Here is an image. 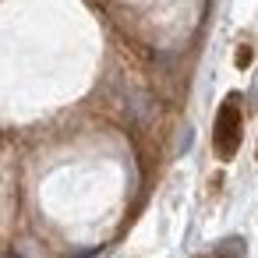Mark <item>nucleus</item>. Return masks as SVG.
Instances as JSON below:
<instances>
[{
  "label": "nucleus",
  "instance_id": "nucleus-1",
  "mask_svg": "<svg viewBox=\"0 0 258 258\" xmlns=\"http://www.w3.org/2000/svg\"><path fill=\"white\" fill-rule=\"evenodd\" d=\"M244 138V113H240V92H230L216 113V127H212V145L219 159H233Z\"/></svg>",
  "mask_w": 258,
  "mask_h": 258
},
{
  "label": "nucleus",
  "instance_id": "nucleus-2",
  "mask_svg": "<svg viewBox=\"0 0 258 258\" xmlns=\"http://www.w3.org/2000/svg\"><path fill=\"white\" fill-rule=\"evenodd\" d=\"M244 254H247L244 237H226V240H219L212 251H205L202 258H244Z\"/></svg>",
  "mask_w": 258,
  "mask_h": 258
},
{
  "label": "nucleus",
  "instance_id": "nucleus-3",
  "mask_svg": "<svg viewBox=\"0 0 258 258\" xmlns=\"http://www.w3.org/2000/svg\"><path fill=\"white\" fill-rule=\"evenodd\" d=\"M251 64V50L244 46V50H237V68H247Z\"/></svg>",
  "mask_w": 258,
  "mask_h": 258
}]
</instances>
